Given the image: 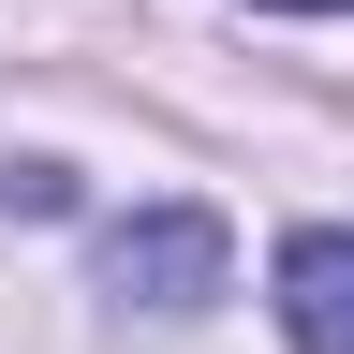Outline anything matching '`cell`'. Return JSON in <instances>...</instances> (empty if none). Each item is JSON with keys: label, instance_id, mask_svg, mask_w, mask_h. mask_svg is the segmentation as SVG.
I'll use <instances>...</instances> for the list:
<instances>
[{"label": "cell", "instance_id": "1", "mask_svg": "<svg viewBox=\"0 0 354 354\" xmlns=\"http://www.w3.org/2000/svg\"><path fill=\"white\" fill-rule=\"evenodd\" d=\"M104 295L148 310V325H192V310H221V281H236V236H221V207H133L104 221Z\"/></svg>", "mask_w": 354, "mask_h": 354}, {"label": "cell", "instance_id": "2", "mask_svg": "<svg viewBox=\"0 0 354 354\" xmlns=\"http://www.w3.org/2000/svg\"><path fill=\"white\" fill-rule=\"evenodd\" d=\"M281 339L295 354H354V221L281 236Z\"/></svg>", "mask_w": 354, "mask_h": 354}, {"label": "cell", "instance_id": "3", "mask_svg": "<svg viewBox=\"0 0 354 354\" xmlns=\"http://www.w3.org/2000/svg\"><path fill=\"white\" fill-rule=\"evenodd\" d=\"M0 192H15L30 221H59V207H74V162H15V177H0Z\"/></svg>", "mask_w": 354, "mask_h": 354}, {"label": "cell", "instance_id": "4", "mask_svg": "<svg viewBox=\"0 0 354 354\" xmlns=\"http://www.w3.org/2000/svg\"><path fill=\"white\" fill-rule=\"evenodd\" d=\"M251 15H354V0H251Z\"/></svg>", "mask_w": 354, "mask_h": 354}]
</instances>
